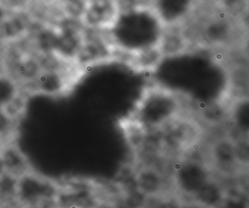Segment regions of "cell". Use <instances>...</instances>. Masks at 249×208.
<instances>
[{
  "instance_id": "1",
  "label": "cell",
  "mask_w": 249,
  "mask_h": 208,
  "mask_svg": "<svg viewBox=\"0 0 249 208\" xmlns=\"http://www.w3.org/2000/svg\"><path fill=\"white\" fill-rule=\"evenodd\" d=\"M182 107L176 93L160 86H150L138 100L130 122L139 129H158L176 121Z\"/></svg>"
},
{
  "instance_id": "2",
  "label": "cell",
  "mask_w": 249,
  "mask_h": 208,
  "mask_svg": "<svg viewBox=\"0 0 249 208\" xmlns=\"http://www.w3.org/2000/svg\"><path fill=\"white\" fill-rule=\"evenodd\" d=\"M56 193L57 188L52 180L31 170L18 177L16 196L28 208L51 203Z\"/></svg>"
},
{
  "instance_id": "3",
  "label": "cell",
  "mask_w": 249,
  "mask_h": 208,
  "mask_svg": "<svg viewBox=\"0 0 249 208\" xmlns=\"http://www.w3.org/2000/svg\"><path fill=\"white\" fill-rule=\"evenodd\" d=\"M74 85L73 78H71L63 71H42L38 77L27 87L36 94L47 97H60L69 92Z\"/></svg>"
},
{
  "instance_id": "4",
  "label": "cell",
  "mask_w": 249,
  "mask_h": 208,
  "mask_svg": "<svg viewBox=\"0 0 249 208\" xmlns=\"http://www.w3.org/2000/svg\"><path fill=\"white\" fill-rule=\"evenodd\" d=\"M118 11L113 0H92L85 14L88 25L111 28L116 24Z\"/></svg>"
},
{
  "instance_id": "5",
  "label": "cell",
  "mask_w": 249,
  "mask_h": 208,
  "mask_svg": "<svg viewBox=\"0 0 249 208\" xmlns=\"http://www.w3.org/2000/svg\"><path fill=\"white\" fill-rule=\"evenodd\" d=\"M83 43L79 29L76 24L68 21L62 26L55 52L65 57H75Z\"/></svg>"
},
{
  "instance_id": "6",
  "label": "cell",
  "mask_w": 249,
  "mask_h": 208,
  "mask_svg": "<svg viewBox=\"0 0 249 208\" xmlns=\"http://www.w3.org/2000/svg\"><path fill=\"white\" fill-rule=\"evenodd\" d=\"M110 55V44L103 39L93 38L83 43L75 58L81 65H91L105 60Z\"/></svg>"
},
{
  "instance_id": "7",
  "label": "cell",
  "mask_w": 249,
  "mask_h": 208,
  "mask_svg": "<svg viewBox=\"0 0 249 208\" xmlns=\"http://www.w3.org/2000/svg\"><path fill=\"white\" fill-rule=\"evenodd\" d=\"M0 156L5 173L18 177L30 171L27 158L16 145L9 143L2 145L0 148Z\"/></svg>"
},
{
  "instance_id": "8",
  "label": "cell",
  "mask_w": 249,
  "mask_h": 208,
  "mask_svg": "<svg viewBox=\"0 0 249 208\" xmlns=\"http://www.w3.org/2000/svg\"><path fill=\"white\" fill-rule=\"evenodd\" d=\"M157 46L163 56H174L184 50L186 41L179 33L169 32L161 35Z\"/></svg>"
},
{
  "instance_id": "9",
  "label": "cell",
  "mask_w": 249,
  "mask_h": 208,
  "mask_svg": "<svg viewBox=\"0 0 249 208\" xmlns=\"http://www.w3.org/2000/svg\"><path fill=\"white\" fill-rule=\"evenodd\" d=\"M132 54L134 65L141 70L154 69L159 65L163 56L157 45L142 49Z\"/></svg>"
},
{
  "instance_id": "10",
  "label": "cell",
  "mask_w": 249,
  "mask_h": 208,
  "mask_svg": "<svg viewBox=\"0 0 249 208\" xmlns=\"http://www.w3.org/2000/svg\"><path fill=\"white\" fill-rule=\"evenodd\" d=\"M42 69L40 63L34 59H26L21 61L17 68V75L19 82L23 86L30 85L38 75L41 73Z\"/></svg>"
},
{
  "instance_id": "11",
  "label": "cell",
  "mask_w": 249,
  "mask_h": 208,
  "mask_svg": "<svg viewBox=\"0 0 249 208\" xmlns=\"http://www.w3.org/2000/svg\"><path fill=\"white\" fill-rule=\"evenodd\" d=\"M19 86L12 77L0 75V109L6 107L21 92Z\"/></svg>"
},
{
  "instance_id": "12",
  "label": "cell",
  "mask_w": 249,
  "mask_h": 208,
  "mask_svg": "<svg viewBox=\"0 0 249 208\" xmlns=\"http://www.w3.org/2000/svg\"><path fill=\"white\" fill-rule=\"evenodd\" d=\"M59 34L53 30H45L40 32L37 43L40 50L45 53H53L57 46Z\"/></svg>"
},
{
  "instance_id": "13",
  "label": "cell",
  "mask_w": 249,
  "mask_h": 208,
  "mask_svg": "<svg viewBox=\"0 0 249 208\" xmlns=\"http://www.w3.org/2000/svg\"><path fill=\"white\" fill-rule=\"evenodd\" d=\"M27 107V99L25 96L20 92L15 98L13 99L11 103L4 107L3 110L14 120L18 121L23 115Z\"/></svg>"
},
{
  "instance_id": "14",
  "label": "cell",
  "mask_w": 249,
  "mask_h": 208,
  "mask_svg": "<svg viewBox=\"0 0 249 208\" xmlns=\"http://www.w3.org/2000/svg\"><path fill=\"white\" fill-rule=\"evenodd\" d=\"M17 121L13 119L3 109H0V142L9 139L15 132Z\"/></svg>"
},
{
  "instance_id": "15",
  "label": "cell",
  "mask_w": 249,
  "mask_h": 208,
  "mask_svg": "<svg viewBox=\"0 0 249 208\" xmlns=\"http://www.w3.org/2000/svg\"><path fill=\"white\" fill-rule=\"evenodd\" d=\"M25 30L24 23L18 18H13L5 23L4 26V34L8 38L18 37Z\"/></svg>"
},
{
  "instance_id": "16",
  "label": "cell",
  "mask_w": 249,
  "mask_h": 208,
  "mask_svg": "<svg viewBox=\"0 0 249 208\" xmlns=\"http://www.w3.org/2000/svg\"><path fill=\"white\" fill-rule=\"evenodd\" d=\"M46 56L39 62L42 71H45V72L63 71L60 60L57 56L52 54V53H46Z\"/></svg>"
},
{
  "instance_id": "17",
  "label": "cell",
  "mask_w": 249,
  "mask_h": 208,
  "mask_svg": "<svg viewBox=\"0 0 249 208\" xmlns=\"http://www.w3.org/2000/svg\"><path fill=\"white\" fill-rule=\"evenodd\" d=\"M68 8L73 17H78L84 12V3L81 0H69Z\"/></svg>"
},
{
  "instance_id": "18",
  "label": "cell",
  "mask_w": 249,
  "mask_h": 208,
  "mask_svg": "<svg viewBox=\"0 0 249 208\" xmlns=\"http://www.w3.org/2000/svg\"><path fill=\"white\" fill-rule=\"evenodd\" d=\"M27 0H3L4 3L8 6L17 8V7H21L25 4Z\"/></svg>"
},
{
  "instance_id": "19",
  "label": "cell",
  "mask_w": 249,
  "mask_h": 208,
  "mask_svg": "<svg viewBox=\"0 0 249 208\" xmlns=\"http://www.w3.org/2000/svg\"><path fill=\"white\" fill-rule=\"evenodd\" d=\"M5 173V168H4L3 162H2V158L0 156V176Z\"/></svg>"
},
{
  "instance_id": "20",
  "label": "cell",
  "mask_w": 249,
  "mask_h": 208,
  "mask_svg": "<svg viewBox=\"0 0 249 208\" xmlns=\"http://www.w3.org/2000/svg\"><path fill=\"white\" fill-rule=\"evenodd\" d=\"M3 11H2V9L0 8V21L2 19V18H3Z\"/></svg>"
},
{
  "instance_id": "21",
  "label": "cell",
  "mask_w": 249,
  "mask_h": 208,
  "mask_svg": "<svg viewBox=\"0 0 249 208\" xmlns=\"http://www.w3.org/2000/svg\"><path fill=\"white\" fill-rule=\"evenodd\" d=\"M1 146H2V145H0V148H1Z\"/></svg>"
}]
</instances>
